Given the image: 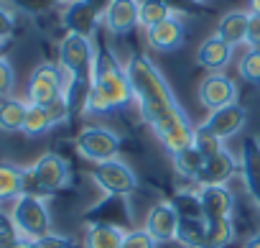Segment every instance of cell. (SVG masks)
Instances as JSON below:
<instances>
[{"label": "cell", "instance_id": "36", "mask_svg": "<svg viewBox=\"0 0 260 248\" xmlns=\"http://www.w3.org/2000/svg\"><path fill=\"white\" fill-rule=\"evenodd\" d=\"M13 6H18L26 13H44L54 6V0H13Z\"/></svg>", "mask_w": 260, "mask_h": 248}, {"label": "cell", "instance_id": "21", "mask_svg": "<svg viewBox=\"0 0 260 248\" xmlns=\"http://www.w3.org/2000/svg\"><path fill=\"white\" fill-rule=\"evenodd\" d=\"M125 230L120 225L107 223H89L84 233V248H120Z\"/></svg>", "mask_w": 260, "mask_h": 248}, {"label": "cell", "instance_id": "12", "mask_svg": "<svg viewBox=\"0 0 260 248\" xmlns=\"http://www.w3.org/2000/svg\"><path fill=\"white\" fill-rule=\"evenodd\" d=\"M102 23L115 36L130 34L141 23V0H112V6L102 16Z\"/></svg>", "mask_w": 260, "mask_h": 248}, {"label": "cell", "instance_id": "16", "mask_svg": "<svg viewBox=\"0 0 260 248\" xmlns=\"http://www.w3.org/2000/svg\"><path fill=\"white\" fill-rule=\"evenodd\" d=\"M202 212L207 220H219V217H230L235 210V195L227 189V184L219 187H199L197 192Z\"/></svg>", "mask_w": 260, "mask_h": 248}, {"label": "cell", "instance_id": "20", "mask_svg": "<svg viewBox=\"0 0 260 248\" xmlns=\"http://www.w3.org/2000/svg\"><path fill=\"white\" fill-rule=\"evenodd\" d=\"M176 243L184 248H207V217L204 215H179Z\"/></svg>", "mask_w": 260, "mask_h": 248}, {"label": "cell", "instance_id": "4", "mask_svg": "<svg viewBox=\"0 0 260 248\" xmlns=\"http://www.w3.org/2000/svg\"><path fill=\"white\" fill-rule=\"evenodd\" d=\"M11 215L26 240H41L44 235L51 233V212L39 195H31V192L21 195L13 202Z\"/></svg>", "mask_w": 260, "mask_h": 248}, {"label": "cell", "instance_id": "15", "mask_svg": "<svg viewBox=\"0 0 260 248\" xmlns=\"http://www.w3.org/2000/svg\"><path fill=\"white\" fill-rule=\"evenodd\" d=\"M100 16L84 3V0H72V3L64 8L61 13V23L69 34H79V36H87L92 39L97 26H100Z\"/></svg>", "mask_w": 260, "mask_h": 248}, {"label": "cell", "instance_id": "1", "mask_svg": "<svg viewBox=\"0 0 260 248\" xmlns=\"http://www.w3.org/2000/svg\"><path fill=\"white\" fill-rule=\"evenodd\" d=\"M125 69H127L130 85H133V97L141 107L143 120L151 126L156 139L166 146V151L174 156L181 149L191 146L194 126L189 123L186 113L181 110L161 69L146 54H133L127 59Z\"/></svg>", "mask_w": 260, "mask_h": 248}, {"label": "cell", "instance_id": "26", "mask_svg": "<svg viewBox=\"0 0 260 248\" xmlns=\"http://www.w3.org/2000/svg\"><path fill=\"white\" fill-rule=\"evenodd\" d=\"M54 126L51 123V115L44 105H31L28 102V113H26V123H23V131L26 136H44L49 128Z\"/></svg>", "mask_w": 260, "mask_h": 248}, {"label": "cell", "instance_id": "7", "mask_svg": "<svg viewBox=\"0 0 260 248\" xmlns=\"http://www.w3.org/2000/svg\"><path fill=\"white\" fill-rule=\"evenodd\" d=\"M26 177L39 192L51 195V192H59L69 184L72 172H69V164L59 154H44L26 169Z\"/></svg>", "mask_w": 260, "mask_h": 248}, {"label": "cell", "instance_id": "39", "mask_svg": "<svg viewBox=\"0 0 260 248\" xmlns=\"http://www.w3.org/2000/svg\"><path fill=\"white\" fill-rule=\"evenodd\" d=\"M245 248H260V233H257V235H252V238L245 243Z\"/></svg>", "mask_w": 260, "mask_h": 248}, {"label": "cell", "instance_id": "17", "mask_svg": "<svg viewBox=\"0 0 260 248\" xmlns=\"http://www.w3.org/2000/svg\"><path fill=\"white\" fill-rule=\"evenodd\" d=\"M146 39L156 51H174L184 44V23L179 16L161 21L158 26L146 29Z\"/></svg>", "mask_w": 260, "mask_h": 248}, {"label": "cell", "instance_id": "13", "mask_svg": "<svg viewBox=\"0 0 260 248\" xmlns=\"http://www.w3.org/2000/svg\"><path fill=\"white\" fill-rule=\"evenodd\" d=\"M245 120H247V110H245L242 105L232 102V105H227V107L212 110L209 118L204 120V126H207L219 141H224V139H232V136H237V133L242 131Z\"/></svg>", "mask_w": 260, "mask_h": 248}, {"label": "cell", "instance_id": "24", "mask_svg": "<svg viewBox=\"0 0 260 248\" xmlns=\"http://www.w3.org/2000/svg\"><path fill=\"white\" fill-rule=\"evenodd\" d=\"M174 16H179V11L169 0H141V26L143 29L158 26L161 21L174 18Z\"/></svg>", "mask_w": 260, "mask_h": 248}, {"label": "cell", "instance_id": "28", "mask_svg": "<svg viewBox=\"0 0 260 248\" xmlns=\"http://www.w3.org/2000/svg\"><path fill=\"white\" fill-rule=\"evenodd\" d=\"M204 159H209V156H214L217 151H222V141L204 126V123H202V126H194V144H191Z\"/></svg>", "mask_w": 260, "mask_h": 248}, {"label": "cell", "instance_id": "35", "mask_svg": "<svg viewBox=\"0 0 260 248\" xmlns=\"http://www.w3.org/2000/svg\"><path fill=\"white\" fill-rule=\"evenodd\" d=\"M245 44H247L250 49H260V16H257V13H250Z\"/></svg>", "mask_w": 260, "mask_h": 248}, {"label": "cell", "instance_id": "32", "mask_svg": "<svg viewBox=\"0 0 260 248\" xmlns=\"http://www.w3.org/2000/svg\"><path fill=\"white\" fill-rule=\"evenodd\" d=\"M46 110H49V115H51V123H54V126H59V123L69 120V115H72V102L67 100V95H61L59 100H54L51 105H46Z\"/></svg>", "mask_w": 260, "mask_h": 248}, {"label": "cell", "instance_id": "41", "mask_svg": "<svg viewBox=\"0 0 260 248\" xmlns=\"http://www.w3.org/2000/svg\"><path fill=\"white\" fill-rule=\"evenodd\" d=\"M250 13H257L260 16V0H250Z\"/></svg>", "mask_w": 260, "mask_h": 248}, {"label": "cell", "instance_id": "29", "mask_svg": "<svg viewBox=\"0 0 260 248\" xmlns=\"http://www.w3.org/2000/svg\"><path fill=\"white\" fill-rule=\"evenodd\" d=\"M21 240H23V235H21L13 215L0 210V248H16Z\"/></svg>", "mask_w": 260, "mask_h": 248}, {"label": "cell", "instance_id": "43", "mask_svg": "<svg viewBox=\"0 0 260 248\" xmlns=\"http://www.w3.org/2000/svg\"><path fill=\"white\" fill-rule=\"evenodd\" d=\"M199 3H202V0H199Z\"/></svg>", "mask_w": 260, "mask_h": 248}, {"label": "cell", "instance_id": "40", "mask_svg": "<svg viewBox=\"0 0 260 248\" xmlns=\"http://www.w3.org/2000/svg\"><path fill=\"white\" fill-rule=\"evenodd\" d=\"M16 248H39V243H36V240H26V238H23Z\"/></svg>", "mask_w": 260, "mask_h": 248}, {"label": "cell", "instance_id": "27", "mask_svg": "<svg viewBox=\"0 0 260 248\" xmlns=\"http://www.w3.org/2000/svg\"><path fill=\"white\" fill-rule=\"evenodd\" d=\"M174 167H176L179 174H184V177H189V179H197V174H199L202 167H204V156H202L194 146H186V149H181L179 154H174Z\"/></svg>", "mask_w": 260, "mask_h": 248}, {"label": "cell", "instance_id": "3", "mask_svg": "<svg viewBox=\"0 0 260 248\" xmlns=\"http://www.w3.org/2000/svg\"><path fill=\"white\" fill-rule=\"evenodd\" d=\"M92 90H97L105 102L110 105V110H122L133 102V85H130L127 69L120 67V62L115 59V54L102 46L97 49V59H94V82Z\"/></svg>", "mask_w": 260, "mask_h": 248}, {"label": "cell", "instance_id": "33", "mask_svg": "<svg viewBox=\"0 0 260 248\" xmlns=\"http://www.w3.org/2000/svg\"><path fill=\"white\" fill-rule=\"evenodd\" d=\"M13 85H16L13 67H11V62H8V59H3V57H0V100H3V97H8V92L13 90Z\"/></svg>", "mask_w": 260, "mask_h": 248}, {"label": "cell", "instance_id": "10", "mask_svg": "<svg viewBox=\"0 0 260 248\" xmlns=\"http://www.w3.org/2000/svg\"><path fill=\"white\" fill-rule=\"evenodd\" d=\"M237 172H240V161L227 149H222L214 156L204 159V167H202V172L197 174L194 182L199 187H219V184H227Z\"/></svg>", "mask_w": 260, "mask_h": 248}, {"label": "cell", "instance_id": "22", "mask_svg": "<svg viewBox=\"0 0 260 248\" xmlns=\"http://www.w3.org/2000/svg\"><path fill=\"white\" fill-rule=\"evenodd\" d=\"M247 21H250V13H247V11H230V13H224V16L219 18V23H217V36H222L230 46L245 44Z\"/></svg>", "mask_w": 260, "mask_h": 248}, {"label": "cell", "instance_id": "9", "mask_svg": "<svg viewBox=\"0 0 260 248\" xmlns=\"http://www.w3.org/2000/svg\"><path fill=\"white\" fill-rule=\"evenodd\" d=\"M146 230L148 235L161 245V243H171L176 240V230H179V210L174 202H156L148 215H146Z\"/></svg>", "mask_w": 260, "mask_h": 248}, {"label": "cell", "instance_id": "30", "mask_svg": "<svg viewBox=\"0 0 260 248\" xmlns=\"http://www.w3.org/2000/svg\"><path fill=\"white\" fill-rule=\"evenodd\" d=\"M237 69H240L242 79H247V82H252V85H260V49H250V51L240 59Z\"/></svg>", "mask_w": 260, "mask_h": 248}, {"label": "cell", "instance_id": "23", "mask_svg": "<svg viewBox=\"0 0 260 248\" xmlns=\"http://www.w3.org/2000/svg\"><path fill=\"white\" fill-rule=\"evenodd\" d=\"M26 113H28V102L26 100L3 97L0 100V131H6V133L23 131Z\"/></svg>", "mask_w": 260, "mask_h": 248}, {"label": "cell", "instance_id": "11", "mask_svg": "<svg viewBox=\"0 0 260 248\" xmlns=\"http://www.w3.org/2000/svg\"><path fill=\"white\" fill-rule=\"evenodd\" d=\"M199 100L202 105H207L209 110H219L227 107L237 100V85L222 74V72H212L209 77H204L202 87H199Z\"/></svg>", "mask_w": 260, "mask_h": 248}, {"label": "cell", "instance_id": "37", "mask_svg": "<svg viewBox=\"0 0 260 248\" xmlns=\"http://www.w3.org/2000/svg\"><path fill=\"white\" fill-rule=\"evenodd\" d=\"M11 34H13V16L8 8L0 6V44H6L11 39Z\"/></svg>", "mask_w": 260, "mask_h": 248}, {"label": "cell", "instance_id": "38", "mask_svg": "<svg viewBox=\"0 0 260 248\" xmlns=\"http://www.w3.org/2000/svg\"><path fill=\"white\" fill-rule=\"evenodd\" d=\"M84 3H87V6H89V8H92V11L100 16V18H102V16L107 13V8L112 6V0H84Z\"/></svg>", "mask_w": 260, "mask_h": 248}, {"label": "cell", "instance_id": "8", "mask_svg": "<svg viewBox=\"0 0 260 248\" xmlns=\"http://www.w3.org/2000/svg\"><path fill=\"white\" fill-rule=\"evenodd\" d=\"M67 92V74L56 64H39L28 79V102L31 105H51Z\"/></svg>", "mask_w": 260, "mask_h": 248}, {"label": "cell", "instance_id": "2", "mask_svg": "<svg viewBox=\"0 0 260 248\" xmlns=\"http://www.w3.org/2000/svg\"><path fill=\"white\" fill-rule=\"evenodd\" d=\"M94 59H97V49L92 44V39L79 36V34H67L59 44V67L67 74V100L72 102V110L77 105V95L79 102L84 105V97L94 82Z\"/></svg>", "mask_w": 260, "mask_h": 248}, {"label": "cell", "instance_id": "34", "mask_svg": "<svg viewBox=\"0 0 260 248\" xmlns=\"http://www.w3.org/2000/svg\"><path fill=\"white\" fill-rule=\"evenodd\" d=\"M39 243V248H77V240L74 238H69V235H61V233H49V235H44L41 240H36Z\"/></svg>", "mask_w": 260, "mask_h": 248}, {"label": "cell", "instance_id": "14", "mask_svg": "<svg viewBox=\"0 0 260 248\" xmlns=\"http://www.w3.org/2000/svg\"><path fill=\"white\" fill-rule=\"evenodd\" d=\"M240 174H242V182H245L250 197H252L255 205L260 207V141H257L255 136H247V139L242 141Z\"/></svg>", "mask_w": 260, "mask_h": 248}, {"label": "cell", "instance_id": "5", "mask_svg": "<svg viewBox=\"0 0 260 248\" xmlns=\"http://www.w3.org/2000/svg\"><path fill=\"white\" fill-rule=\"evenodd\" d=\"M120 146H122L120 136L115 131L105 128V126H87L77 136V151H79V156L87 159V161H94V164L117 159Z\"/></svg>", "mask_w": 260, "mask_h": 248}, {"label": "cell", "instance_id": "18", "mask_svg": "<svg viewBox=\"0 0 260 248\" xmlns=\"http://www.w3.org/2000/svg\"><path fill=\"white\" fill-rule=\"evenodd\" d=\"M232 49L235 46H230L222 36H209V39H204V44L199 46V51H197V62L204 67V69H209V72H222L227 64H230V59H232Z\"/></svg>", "mask_w": 260, "mask_h": 248}, {"label": "cell", "instance_id": "25", "mask_svg": "<svg viewBox=\"0 0 260 248\" xmlns=\"http://www.w3.org/2000/svg\"><path fill=\"white\" fill-rule=\"evenodd\" d=\"M232 240H235L232 217L207 220V248H227Z\"/></svg>", "mask_w": 260, "mask_h": 248}, {"label": "cell", "instance_id": "31", "mask_svg": "<svg viewBox=\"0 0 260 248\" xmlns=\"http://www.w3.org/2000/svg\"><path fill=\"white\" fill-rule=\"evenodd\" d=\"M120 248H158V243L148 235L146 228H136V230H125Z\"/></svg>", "mask_w": 260, "mask_h": 248}, {"label": "cell", "instance_id": "42", "mask_svg": "<svg viewBox=\"0 0 260 248\" xmlns=\"http://www.w3.org/2000/svg\"><path fill=\"white\" fill-rule=\"evenodd\" d=\"M54 3H72V0H54Z\"/></svg>", "mask_w": 260, "mask_h": 248}, {"label": "cell", "instance_id": "6", "mask_svg": "<svg viewBox=\"0 0 260 248\" xmlns=\"http://www.w3.org/2000/svg\"><path fill=\"white\" fill-rule=\"evenodd\" d=\"M92 179L94 184L107 195V197H130L138 189V177L125 161L112 159V161H102L92 169Z\"/></svg>", "mask_w": 260, "mask_h": 248}, {"label": "cell", "instance_id": "19", "mask_svg": "<svg viewBox=\"0 0 260 248\" xmlns=\"http://www.w3.org/2000/svg\"><path fill=\"white\" fill-rule=\"evenodd\" d=\"M26 187H28L26 169L0 161V202H16L21 195H26Z\"/></svg>", "mask_w": 260, "mask_h": 248}]
</instances>
